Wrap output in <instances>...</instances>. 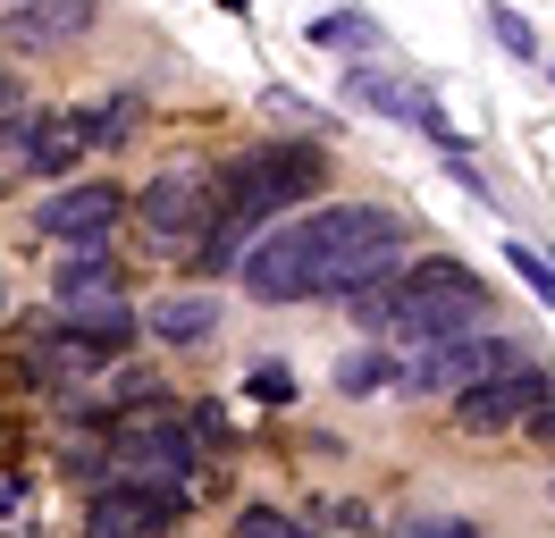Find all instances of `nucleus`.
Returning <instances> with one entry per match:
<instances>
[{
  "label": "nucleus",
  "mask_w": 555,
  "mask_h": 538,
  "mask_svg": "<svg viewBox=\"0 0 555 538\" xmlns=\"http://www.w3.org/2000/svg\"><path fill=\"white\" fill-rule=\"evenodd\" d=\"M413 261V228L379 202H320L304 219H278L244 244V295L261 303H320V295H371L379 278Z\"/></svg>",
  "instance_id": "f257e3e1"
},
{
  "label": "nucleus",
  "mask_w": 555,
  "mask_h": 538,
  "mask_svg": "<svg viewBox=\"0 0 555 538\" xmlns=\"http://www.w3.org/2000/svg\"><path fill=\"white\" fill-rule=\"evenodd\" d=\"M328 185V152L304 143V134H278V143H253L228 168H210V219H203V253L194 269H236L244 244L261 228H278L286 202H312Z\"/></svg>",
  "instance_id": "f03ea898"
},
{
  "label": "nucleus",
  "mask_w": 555,
  "mask_h": 538,
  "mask_svg": "<svg viewBox=\"0 0 555 538\" xmlns=\"http://www.w3.org/2000/svg\"><path fill=\"white\" fill-rule=\"evenodd\" d=\"M353 320L379 336L429 345V336H454V329H488V286L463 261L429 253V261H404L396 278H379L371 295H353Z\"/></svg>",
  "instance_id": "7ed1b4c3"
},
{
  "label": "nucleus",
  "mask_w": 555,
  "mask_h": 538,
  "mask_svg": "<svg viewBox=\"0 0 555 538\" xmlns=\"http://www.w3.org/2000/svg\"><path fill=\"white\" fill-rule=\"evenodd\" d=\"M109 454H118V471H135L143 488H177V479L203 471V437H194V421H177L169 396L152 387V396H135L109 421Z\"/></svg>",
  "instance_id": "20e7f679"
},
{
  "label": "nucleus",
  "mask_w": 555,
  "mask_h": 538,
  "mask_svg": "<svg viewBox=\"0 0 555 538\" xmlns=\"http://www.w3.org/2000/svg\"><path fill=\"white\" fill-rule=\"evenodd\" d=\"M514 336H496V329H454V336H429L413 362L396 370L413 396H463V387H480V379H496V370H514Z\"/></svg>",
  "instance_id": "39448f33"
},
{
  "label": "nucleus",
  "mask_w": 555,
  "mask_h": 538,
  "mask_svg": "<svg viewBox=\"0 0 555 538\" xmlns=\"http://www.w3.org/2000/svg\"><path fill=\"white\" fill-rule=\"evenodd\" d=\"M539 404H555V379L547 370H496V379H480V387H463L454 396V430H472V437H496V430H514V421H530Z\"/></svg>",
  "instance_id": "423d86ee"
},
{
  "label": "nucleus",
  "mask_w": 555,
  "mask_h": 538,
  "mask_svg": "<svg viewBox=\"0 0 555 538\" xmlns=\"http://www.w3.org/2000/svg\"><path fill=\"white\" fill-rule=\"evenodd\" d=\"M346 93L362 101V110H387V118H404V127H421L438 152H463V127H454L447 110H438V93L429 85H413V76H387V67H346Z\"/></svg>",
  "instance_id": "0eeeda50"
},
{
  "label": "nucleus",
  "mask_w": 555,
  "mask_h": 538,
  "mask_svg": "<svg viewBox=\"0 0 555 538\" xmlns=\"http://www.w3.org/2000/svg\"><path fill=\"white\" fill-rule=\"evenodd\" d=\"M177 530V497L143 488V479H102L85 504V538H169Z\"/></svg>",
  "instance_id": "6e6552de"
},
{
  "label": "nucleus",
  "mask_w": 555,
  "mask_h": 538,
  "mask_svg": "<svg viewBox=\"0 0 555 538\" xmlns=\"http://www.w3.org/2000/svg\"><path fill=\"white\" fill-rule=\"evenodd\" d=\"M118 219H127V194H118V185H102V177L60 185L51 202H35V228H42V235H60V244H102Z\"/></svg>",
  "instance_id": "1a4fd4ad"
},
{
  "label": "nucleus",
  "mask_w": 555,
  "mask_h": 538,
  "mask_svg": "<svg viewBox=\"0 0 555 538\" xmlns=\"http://www.w3.org/2000/svg\"><path fill=\"white\" fill-rule=\"evenodd\" d=\"M143 228L152 235H203V219H210V177L203 168H160L152 185H143Z\"/></svg>",
  "instance_id": "9d476101"
},
{
  "label": "nucleus",
  "mask_w": 555,
  "mask_h": 538,
  "mask_svg": "<svg viewBox=\"0 0 555 538\" xmlns=\"http://www.w3.org/2000/svg\"><path fill=\"white\" fill-rule=\"evenodd\" d=\"M51 303L60 311H109V303H127V269L102 244H68V261L51 269Z\"/></svg>",
  "instance_id": "9b49d317"
},
{
  "label": "nucleus",
  "mask_w": 555,
  "mask_h": 538,
  "mask_svg": "<svg viewBox=\"0 0 555 538\" xmlns=\"http://www.w3.org/2000/svg\"><path fill=\"white\" fill-rule=\"evenodd\" d=\"M102 362H109V354H93L76 329H35V336H26V379H42L51 396H76Z\"/></svg>",
  "instance_id": "f8f14e48"
},
{
  "label": "nucleus",
  "mask_w": 555,
  "mask_h": 538,
  "mask_svg": "<svg viewBox=\"0 0 555 538\" xmlns=\"http://www.w3.org/2000/svg\"><path fill=\"white\" fill-rule=\"evenodd\" d=\"M85 143L68 134V118H0V161L9 168H42V177H60Z\"/></svg>",
  "instance_id": "ddd939ff"
},
{
  "label": "nucleus",
  "mask_w": 555,
  "mask_h": 538,
  "mask_svg": "<svg viewBox=\"0 0 555 538\" xmlns=\"http://www.w3.org/2000/svg\"><path fill=\"white\" fill-rule=\"evenodd\" d=\"M143 336H160V345H210L219 336V295H160L143 311Z\"/></svg>",
  "instance_id": "4468645a"
},
{
  "label": "nucleus",
  "mask_w": 555,
  "mask_h": 538,
  "mask_svg": "<svg viewBox=\"0 0 555 538\" xmlns=\"http://www.w3.org/2000/svg\"><path fill=\"white\" fill-rule=\"evenodd\" d=\"M85 26H93V0H26V9L9 17V42L51 51V42H76Z\"/></svg>",
  "instance_id": "2eb2a0df"
},
{
  "label": "nucleus",
  "mask_w": 555,
  "mask_h": 538,
  "mask_svg": "<svg viewBox=\"0 0 555 538\" xmlns=\"http://www.w3.org/2000/svg\"><path fill=\"white\" fill-rule=\"evenodd\" d=\"M143 127V93H102V101H85V110H68V134L76 143H127V134Z\"/></svg>",
  "instance_id": "dca6fc26"
},
{
  "label": "nucleus",
  "mask_w": 555,
  "mask_h": 538,
  "mask_svg": "<svg viewBox=\"0 0 555 538\" xmlns=\"http://www.w3.org/2000/svg\"><path fill=\"white\" fill-rule=\"evenodd\" d=\"M236 538H312L295 513H278V504H244L236 513Z\"/></svg>",
  "instance_id": "f3484780"
},
{
  "label": "nucleus",
  "mask_w": 555,
  "mask_h": 538,
  "mask_svg": "<svg viewBox=\"0 0 555 538\" xmlns=\"http://www.w3.org/2000/svg\"><path fill=\"white\" fill-rule=\"evenodd\" d=\"M312 42H328V51H346V42H379V26L362 17V9H337V17H320Z\"/></svg>",
  "instance_id": "a211bd4d"
},
{
  "label": "nucleus",
  "mask_w": 555,
  "mask_h": 538,
  "mask_svg": "<svg viewBox=\"0 0 555 538\" xmlns=\"http://www.w3.org/2000/svg\"><path fill=\"white\" fill-rule=\"evenodd\" d=\"M387 379H396L387 354H353V362H337V387H346V396H371V387H387Z\"/></svg>",
  "instance_id": "6ab92c4d"
},
{
  "label": "nucleus",
  "mask_w": 555,
  "mask_h": 538,
  "mask_svg": "<svg viewBox=\"0 0 555 538\" xmlns=\"http://www.w3.org/2000/svg\"><path fill=\"white\" fill-rule=\"evenodd\" d=\"M505 261L530 278V295H547V303H555V253H539V244H505Z\"/></svg>",
  "instance_id": "aec40b11"
},
{
  "label": "nucleus",
  "mask_w": 555,
  "mask_h": 538,
  "mask_svg": "<svg viewBox=\"0 0 555 538\" xmlns=\"http://www.w3.org/2000/svg\"><path fill=\"white\" fill-rule=\"evenodd\" d=\"M488 26H496V42H505L514 60H539V34L521 26V17H514V9H505V0H488Z\"/></svg>",
  "instance_id": "412c9836"
},
{
  "label": "nucleus",
  "mask_w": 555,
  "mask_h": 538,
  "mask_svg": "<svg viewBox=\"0 0 555 538\" xmlns=\"http://www.w3.org/2000/svg\"><path fill=\"white\" fill-rule=\"evenodd\" d=\"M253 404H295V379H286V370H253Z\"/></svg>",
  "instance_id": "4be33fe9"
},
{
  "label": "nucleus",
  "mask_w": 555,
  "mask_h": 538,
  "mask_svg": "<svg viewBox=\"0 0 555 538\" xmlns=\"http://www.w3.org/2000/svg\"><path fill=\"white\" fill-rule=\"evenodd\" d=\"M396 538H480V530H472V522H404Z\"/></svg>",
  "instance_id": "5701e85b"
},
{
  "label": "nucleus",
  "mask_w": 555,
  "mask_h": 538,
  "mask_svg": "<svg viewBox=\"0 0 555 538\" xmlns=\"http://www.w3.org/2000/svg\"><path fill=\"white\" fill-rule=\"evenodd\" d=\"M521 430H530V437H555V404H539V412H530Z\"/></svg>",
  "instance_id": "b1692460"
},
{
  "label": "nucleus",
  "mask_w": 555,
  "mask_h": 538,
  "mask_svg": "<svg viewBox=\"0 0 555 538\" xmlns=\"http://www.w3.org/2000/svg\"><path fill=\"white\" fill-rule=\"evenodd\" d=\"M219 9H228V17H244V9H253V0H219Z\"/></svg>",
  "instance_id": "393cba45"
},
{
  "label": "nucleus",
  "mask_w": 555,
  "mask_h": 538,
  "mask_svg": "<svg viewBox=\"0 0 555 538\" xmlns=\"http://www.w3.org/2000/svg\"><path fill=\"white\" fill-rule=\"evenodd\" d=\"M0 303H9V286H0Z\"/></svg>",
  "instance_id": "a878e982"
},
{
  "label": "nucleus",
  "mask_w": 555,
  "mask_h": 538,
  "mask_svg": "<svg viewBox=\"0 0 555 538\" xmlns=\"http://www.w3.org/2000/svg\"><path fill=\"white\" fill-rule=\"evenodd\" d=\"M547 76H555V67H547Z\"/></svg>",
  "instance_id": "bb28decb"
}]
</instances>
